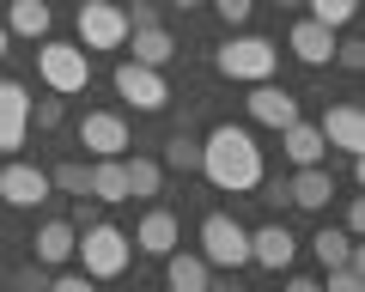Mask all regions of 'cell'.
<instances>
[{"instance_id":"cell-34","label":"cell","mask_w":365,"mask_h":292,"mask_svg":"<svg viewBox=\"0 0 365 292\" xmlns=\"http://www.w3.org/2000/svg\"><path fill=\"white\" fill-rule=\"evenodd\" d=\"M19 286L25 292H49V274H43V268H19Z\"/></svg>"},{"instance_id":"cell-26","label":"cell","mask_w":365,"mask_h":292,"mask_svg":"<svg viewBox=\"0 0 365 292\" xmlns=\"http://www.w3.org/2000/svg\"><path fill=\"white\" fill-rule=\"evenodd\" d=\"M353 13H359V0H311V19H323L329 31L353 25Z\"/></svg>"},{"instance_id":"cell-13","label":"cell","mask_w":365,"mask_h":292,"mask_svg":"<svg viewBox=\"0 0 365 292\" xmlns=\"http://www.w3.org/2000/svg\"><path fill=\"white\" fill-rule=\"evenodd\" d=\"M250 116L262 122V128H287V122H299V98L287 92V85H274V80H256V92L244 98Z\"/></svg>"},{"instance_id":"cell-14","label":"cell","mask_w":365,"mask_h":292,"mask_svg":"<svg viewBox=\"0 0 365 292\" xmlns=\"http://www.w3.org/2000/svg\"><path fill=\"white\" fill-rule=\"evenodd\" d=\"M280 152H287V165L299 171V165H329V140H323V128L317 122H287L280 128Z\"/></svg>"},{"instance_id":"cell-20","label":"cell","mask_w":365,"mask_h":292,"mask_svg":"<svg viewBox=\"0 0 365 292\" xmlns=\"http://www.w3.org/2000/svg\"><path fill=\"white\" fill-rule=\"evenodd\" d=\"M6 31H13V37H31V43H43V37L55 31L49 0H13V6H6Z\"/></svg>"},{"instance_id":"cell-22","label":"cell","mask_w":365,"mask_h":292,"mask_svg":"<svg viewBox=\"0 0 365 292\" xmlns=\"http://www.w3.org/2000/svg\"><path fill=\"white\" fill-rule=\"evenodd\" d=\"M73 238H79V231L67 226V219H49V226L37 231V244H31V250H37V262H43V268H61L67 256H73Z\"/></svg>"},{"instance_id":"cell-9","label":"cell","mask_w":365,"mask_h":292,"mask_svg":"<svg viewBox=\"0 0 365 292\" xmlns=\"http://www.w3.org/2000/svg\"><path fill=\"white\" fill-rule=\"evenodd\" d=\"M31 134V92L19 80H0V152H19Z\"/></svg>"},{"instance_id":"cell-21","label":"cell","mask_w":365,"mask_h":292,"mask_svg":"<svg viewBox=\"0 0 365 292\" xmlns=\"http://www.w3.org/2000/svg\"><path fill=\"white\" fill-rule=\"evenodd\" d=\"M311 256H317L323 268H335V262H359V268H365V250H359V238H347V231H335V226H323V231L311 238Z\"/></svg>"},{"instance_id":"cell-38","label":"cell","mask_w":365,"mask_h":292,"mask_svg":"<svg viewBox=\"0 0 365 292\" xmlns=\"http://www.w3.org/2000/svg\"><path fill=\"white\" fill-rule=\"evenodd\" d=\"M280 6H304V0H280Z\"/></svg>"},{"instance_id":"cell-7","label":"cell","mask_w":365,"mask_h":292,"mask_svg":"<svg viewBox=\"0 0 365 292\" xmlns=\"http://www.w3.org/2000/svg\"><path fill=\"white\" fill-rule=\"evenodd\" d=\"M116 98H128L134 110H146V116H158V110L170 104V85H165V73L158 67H146V61H116Z\"/></svg>"},{"instance_id":"cell-17","label":"cell","mask_w":365,"mask_h":292,"mask_svg":"<svg viewBox=\"0 0 365 292\" xmlns=\"http://www.w3.org/2000/svg\"><path fill=\"white\" fill-rule=\"evenodd\" d=\"M165 262V286L170 292H207V280H213V268H207V256L201 250H170V256H158Z\"/></svg>"},{"instance_id":"cell-5","label":"cell","mask_w":365,"mask_h":292,"mask_svg":"<svg viewBox=\"0 0 365 292\" xmlns=\"http://www.w3.org/2000/svg\"><path fill=\"white\" fill-rule=\"evenodd\" d=\"M201 256H207V268H250V231L232 213H207L201 219Z\"/></svg>"},{"instance_id":"cell-8","label":"cell","mask_w":365,"mask_h":292,"mask_svg":"<svg viewBox=\"0 0 365 292\" xmlns=\"http://www.w3.org/2000/svg\"><path fill=\"white\" fill-rule=\"evenodd\" d=\"M79 146L91 159H122L128 152V122L110 116V110H91V116H79Z\"/></svg>"},{"instance_id":"cell-6","label":"cell","mask_w":365,"mask_h":292,"mask_svg":"<svg viewBox=\"0 0 365 292\" xmlns=\"http://www.w3.org/2000/svg\"><path fill=\"white\" fill-rule=\"evenodd\" d=\"M128 43V13L116 0H79V49H122Z\"/></svg>"},{"instance_id":"cell-19","label":"cell","mask_w":365,"mask_h":292,"mask_svg":"<svg viewBox=\"0 0 365 292\" xmlns=\"http://www.w3.org/2000/svg\"><path fill=\"white\" fill-rule=\"evenodd\" d=\"M86 195L91 201H128V171H122V159H91L86 165Z\"/></svg>"},{"instance_id":"cell-28","label":"cell","mask_w":365,"mask_h":292,"mask_svg":"<svg viewBox=\"0 0 365 292\" xmlns=\"http://www.w3.org/2000/svg\"><path fill=\"white\" fill-rule=\"evenodd\" d=\"M359 280H365L359 262H335V268H323V286H329V292H359Z\"/></svg>"},{"instance_id":"cell-27","label":"cell","mask_w":365,"mask_h":292,"mask_svg":"<svg viewBox=\"0 0 365 292\" xmlns=\"http://www.w3.org/2000/svg\"><path fill=\"white\" fill-rule=\"evenodd\" d=\"M61 116H67L61 92H49V98H31V122H37L43 134H49V128H61Z\"/></svg>"},{"instance_id":"cell-3","label":"cell","mask_w":365,"mask_h":292,"mask_svg":"<svg viewBox=\"0 0 365 292\" xmlns=\"http://www.w3.org/2000/svg\"><path fill=\"white\" fill-rule=\"evenodd\" d=\"M37 73H43L49 92L73 98V92H86V85H91V49L61 43V37H43V43H37Z\"/></svg>"},{"instance_id":"cell-24","label":"cell","mask_w":365,"mask_h":292,"mask_svg":"<svg viewBox=\"0 0 365 292\" xmlns=\"http://www.w3.org/2000/svg\"><path fill=\"white\" fill-rule=\"evenodd\" d=\"M128 37H134V61H146V67H165L170 55H177L170 31H158V25H134Z\"/></svg>"},{"instance_id":"cell-32","label":"cell","mask_w":365,"mask_h":292,"mask_svg":"<svg viewBox=\"0 0 365 292\" xmlns=\"http://www.w3.org/2000/svg\"><path fill=\"white\" fill-rule=\"evenodd\" d=\"M335 61L347 67V73H359V67H365V43H359V37H347V43H335Z\"/></svg>"},{"instance_id":"cell-15","label":"cell","mask_w":365,"mask_h":292,"mask_svg":"<svg viewBox=\"0 0 365 292\" xmlns=\"http://www.w3.org/2000/svg\"><path fill=\"white\" fill-rule=\"evenodd\" d=\"M287 201L304 213H323L329 201H335V177H329V165H299V177H287Z\"/></svg>"},{"instance_id":"cell-31","label":"cell","mask_w":365,"mask_h":292,"mask_svg":"<svg viewBox=\"0 0 365 292\" xmlns=\"http://www.w3.org/2000/svg\"><path fill=\"white\" fill-rule=\"evenodd\" d=\"M49 286L55 292H91V274L86 268H61V274H49Z\"/></svg>"},{"instance_id":"cell-4","label":"cell","mask_w":365,"mask_h":292,"mask_svg":"<svg viewBox=\"0 0 365 292\" xmlns=\"http://www.w3.org/2000/svg\"><path fill=\"white\" fill-rule=\"evenodd\" d=\"M213 67H220L225 80H274V67H280V49H274L268 37H225L220 55H213Z\"/></svg>"},{"instance_id":"cell-1","label":"cell","mask_w":365,"mask_h":292,"mask_svg":"<svg viewBox=\"0 0 365 292\" xmlns=\"http://www.w3.org/2000/svg\"><path fill=\"white\" fill-rule=\"evenodd\" d=\"M201 171H207V183L220 189V195H250V189L262 183V146L250 140V128L220 122V128L201 140Z\"/></svg>"},{"instance_id":"cell-23","label":"cell","mask_w":365,"mask_h":292,"mask_svg":"<svg viewBox=\"0 0 365 292\" xmlns=\"http://www.w3.org/2000/svg\"><path fill=\"white\" fill-rule=\"evenodd\" d=\"M122 171H128V201H153L158 189H165V165L158 159H140V152H122Z\"/></svg>"},{"instance_id":"cell-29","label":"cell","mask_w":365,"mask_h":292,"mask_svg":"<svg viewBox=\"0 0 365 292\" xmlns=\"http://www.w3.org/2000/svg\"><path fill=\"white\" fill-rule=\"evenodd\" d=\"M49 189H61V195H86V165H55Z\"/></svg>"},{"instance_id":"cell-37","label":"cell","mask_w":365,"mask_h":292,"mask_svg":"<svg viewBox=\"0 0 365 292\" xmlns=\"http://www.w3.org/2000/svg\"><path fill=\"white\" fill-rule=\"evenodd\" d=\"M170 6H177V13H195V6H201V0H170Z\"/></svg>"},{"instance_id":"cell-33","label":"cell","mask_w":365,"mask_h":292,"mask_svg":"<svg viewBox=\"0 0 365 292\" xmlns=\"http://www.w3.org/2000/svg\"><path fill=\"white\" fill-rule=\"evenodd\" d=\"M122 13H128V31L134 25H158V6H153V0H134V6H122Z\"/></svg>"},{"instance_id":"cell-11","label":"cell","mask_w":365,"mask_h":292,"mask_svg":"<svg viewBox=\"0 0 365 292\" xmlns=\"http://www.w3.org/2000/svg\"><path fill=\"white\" fill-rule=\"evenodd\" d=\"M0 201H6V207H43V201H49V171L13 159L0 171Z\"/></svg>"},{"instance_id":"cell-35","label":"cell","mask_w":365,"mask_h":292,"mask_svg":"<svg viewBox=\"0 0 365 292\" xmlns=\"http://www.w3.org/2000/svg\"><path fill=\"white\" fill-rule=\"evenodd\" d=\"M341 231H347V238L365 231V201H347V226H341Z\"/></svg>"},{"instance_id":"cell-36","label":"cell","mask_w":365,"mask_h":292,"mask_svg":"<svg viewBox=\"0 0 365 292\" xmlns=\"http://www.w3.org/2000/svg\"><path fill=\"white\" fill-rule=\"evenodd\" d=\"M6 49H13V31H6V25H0V61H6Z\"/></svg>"},{"instance_id":"cell-30","label":"cell","mask_w":365,"mask_h":292,"mask_svg":"<svg viewBox=\"0 0 365 292\" xmlns=\"http://www.w3.org/2000/svg\"><path fill=\"white\" fill-rule=\"evenodd\" d=\"M213 13H220L225 25H250V13H256V0H213Z\"/></svg>"},{"instance_id":"cell-18","label":"cell","mask_w":365,"mask_h":292,"mask_svg":"<svg viewBox=\"0 0 365 292\" xmlns=\"http://www.w3.org/2000/svg\"><path fill=\"white\" fill-rule=\"evenodd\" d=\"M177 238H182V226H177V213H170V207H153L140 226H134V250H146V256H170Z\"/></svg>"},{"instance_id":"cell-25","label":"cell","mask_w":365,"mask_h":292,"mask_svg":"<svg viewBox=\"0 0 365 292\" xmlns=\"http://www.w3.org/2000/svg\"><path fill=\"white\" fill-rule=\"evenodd\" d=\"M165 165H170V171H201V140H189V134H170V140H165Z\"/></svg>"},{"instance_id":"cell-10","label":"cell","mask_w":365,"mask_h":292,"mask_svg":"<svg viewBox=\"0 0 365 292\" xmlns=\"http://www.w3.org/2000/svg\"><path fill=\"white\" fill-rule=\"evenodd\" d=\"M292 256H299V238H292L280 219H274V226H262V231H250V262H256V268H268V274H287Z\"/></svg>"},{"instance_id":"cell-12","label":"cell","mask_w":365,"mask_h":292,"mask_svg":"<svg viewBox=\"0 0 365 292\" xmlns=\"http://www.w3.org/2000/svg\"><path fill=\"white\" fill-rule=\"evenodd\" d=\"M317 128H323V140L341 146L347 159H353V152H365V110H359V104H329Z\"/></svg>"},{"instance_id":"cell-2","label":"cell","mask_w":365,"mask_h":292,"mask_svg":"<svg viewBox=\"0 0 365 292\" xmlns=\"http://www.w3.org/2000/svg\"><path fill=\"white\" fill-rule=\"evenodd\" d=\"M73 256H79V268H86L91 280H116L122 268L134 262V238L122 226H86L73 238Z\"/></svg>"},{"instance_id":"cell-16","label":"cell","mask_w":365,"mask_h":292,"mask_svg":"<svg viewBox=\"0 0 365 292\" xmlns=\"http://www.w3.org/2000/svg\"><path fill=\"white\" fill-rule=\"evenodd\" d=\"M335 43H341V37L323 25V19H299V25H292V37H287V49L299 55L304 67H329V61H335Z\"/></svg>"}]
</instances>
